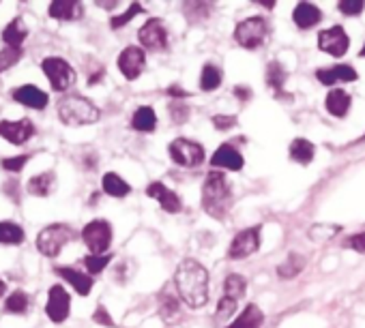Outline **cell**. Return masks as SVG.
Returning <instances> with one entry per match:
<instances>
[{"label":"cell","mask_w":365,"mask_h":328,"mask_svg":"<svg viewBox=\"0 0 365 328\" xmlns=\"http://www.w3.org/2000/svg\"><path fill=\"white\" fill-rule=\"evenodd\" d=\"M93 319H95L97 324H101V326H116V324H114V319H112V315L108 313V309H106L103 305H99V307L95 309Z\"/></svg>","instance_id":"bcb514c9"},{"label":"cell","mask_w":365,"mask_h":328,"mask_svg":"<svg viewBox=\"0 0 365 328\" xmlns=\"http://www.w3.org/2000/svg\"><path fill=\"white\" fill-rule=\"evenodd\" d=\"M35 135V125L29 118L20 120H0V137L14 146H22Z\"/></svg>","instance_id":"4fadbf2b"},{"label":"cell","mask_w":365,"mask_h":328,"mask_svg":"<svg viewBox=\"0 0 365 328\" xmlns=\"http://www.w3.org/2000/svg\"><path fill=\"white\" fill-rule=\"evenodd\" d=\"M350 95L346 92V90H341V88H335V90H331L329 95H327V99H324V107H327V112L329 114H333L335 118H344L346 114H348V110H350Z\"/></svg>","instance_id":"cb8c5ba5"},{"label":"cell","mask_w":365,"mask_h":328,"mask_svg":"<svg viewBox=\"0 0 365 328\" xmlns=\"http://www.w3.org/2000/svg\"><path fill=\"white\" fill-rule=\"evenodd\" d=\"M146 196L153 198V200H157L159 206H161L165 213H170V215H176V213L182 211L180 198H178L172 189H168L163 183H150V185L146 187Z\"/></svg>","instance_id":"e0dca14e"},{"label":"cell","mask_w":365,"mask_h":328,"mask_svg":"<svg viewBox=\"0 0 365 328\" xmlns=\"http://www.w3.org/2000/svg\"><path fill=\"white\" fill-rule=\"evenodd\" d=\"M118 3H99V7H103V9H114Z\"/></svg>","instance_id":"681fc988"},{"label":"cell","mask_w":365,"mask_h":328,"mask_svg":"<svg viewBox=\"0 0 365 328\" xmlns=\"http://www.w3.org/2000/svg\"><path fill=\"white\" fill-rule=\"evenodd\" d=\"M286 78H288V73H286V69H284L282 63H277V60L269 63V67H267V84L273 90H277V95H282V88L286 84Z\"/></svg>","instance_id":"1f68e13d"},{"label":"cell","mask_w":365,"mask_h":328,"mask_svg":"<svg viewBox=\"0 0 365 328\" xmlns=\"http://www.w3.org/2000/svg\"><path fill=\"white\" fill-rule=\"evenodd\" d=\"M48 16L58 22H76L84 16V5L78 0H54L48 7Z\"/></svg>","instance_id":"ac0fdd59"},{"label":"cell","mask_w":365,"mask_h":328,"mask_svg":"<svg viewBox=\"0 0 365 328\" xmlns=\"http://www.w3.org/2000/svg\"><path fill=\"white\" fill-rule=\"evenodd\" d=\"M46 313L54 324H63L71 313V296L63 285H52L48 292Z\"/></svg>","instance_id":"30bf717a"},{"label":"cell","mask_w":365,"mask_h":328,"mask_svg":"<svg viewBox=\"0 0 365 328\" xmlns=\"http://www.w3.org/2000/svg\"><path fill=\"white\" fill-rule=\"evenodd\" d=\"M29 35H31V31H29V26L24 24V20H22V18H16V20H11V22L5 26V31H3V41H5L7 48L22 50V46H24V41L29 39Z\"/></svg>","instance_id":"ffe728a7"},{"label":"cell","mask_w":365,"mask_h":328,"mask_svg":"<svg viewBox=\"0 0 365 328\" xmlns=\"http://www.w3.org/2000/svg\"><path fill=\"white\" fill-rule=\"evenodd\" d=\"M314 154H316V146L303 137H297L292 144H290V159L301 163V166H307V163L314 161Z\"/></svg>","instance_id":"4316f807"},{"label":"cell","mask_w":365,"mask_h":328,"mask_svg":"<svg viewBox=\"0 0 365 328\" xmlns=\"http://www.w3.org/2000/svg\"><path fill=\"white\" fill-rule=\"evenodd\" d=\"M211 166L213 168H224V170H232V172H239L243 170L245 166V159L243 154L232 146V144H222L213 157H211Z\"/></svg>","instance_id":"2e32d148"},{"label":"cell","mask_w":365,"mask_h":328,"mask_svg":"<svg viewBox=\"0 0 365 328\" xmlns=\"http://www.w3.org/2000/svg\"><path fill=\"white\" fill-rule=\"evenodd\" d=\"M26 189H29V194L35 196V198H48V196L56 189V174H54L52 170L37 174V176H33V179L26 183Z\"/></svg>","instance_id":"603a6c76"},{"label":"cell","mask_w":365,"mask_h":328,"mask_svg":"<svg viewBox=\"0 0 365 328\" xmlns=\"http://www.w3.org/2000/svg\"><path fill=\"white\" fill-rule=\"evenodd\" d=\"M58 118L63 125L69 127H82V125H93L101 118V110L86 97L82 95H67L58 101L56 105Z\"/></svg>","instance_id":"3957f363"},{"label":"cell","mask_w":365,"mask_h":328,"mask_svg":"<svg viewBox=\"0 0 365 328\" xmlns=\"http://www.w3.org/2000/svg\"><path fill=\"white\" fill-rule=\"evenodd\" d=\"M222 86V71L215 65H205L200 73V88L205 92H213Z\"/></svg>","instance_id":"d6a6232c"},{"label":"cell","mask_w":365,"mask_h":328,"mask_svg":"<svg viewBox=\"0 0 365 328\" xmlns=\"http://www.w3.org/2000/svg\"><path fill=\"white\" fill-rule=\"evenodd\" d=\"M41 71L48 78L52 90H56V92L69 90L76 84V80H78L76 69L65 58H61V56H48V58H43L41 60Z\"/></svg>","instance_id":"5b68a950"},{"label":"cell","mask_w":365,"mask_h":328,"mask_svg":"<svg viewBox=\"0 0 365 328\" xmlns=\"http://www.w3.org/2000/svg\"><path fill=\"white\" fill-rule=\"evenodd\" d=\"M245 290H247L245 277H241V275H228V277L224 279V296L239 300V298L245 296Z\"/></svg>","instance_id":"836d02e7"},{"label":"cell","mask_w":365,"mask_h":328,"mask_svg":"<svg viewBox=\"0 0 365 328\" xmlns=\"http://www.w3.org/2000/svg\"><path fill=\"white\" fill-rule=\"evenodd\" d=\"M337 9L346 16H359L365 9V3L363 0H341V3H337Z\"/></svg>","instance_id":"b9f144b4"},{"label":"cell","mask_w":365,"mask_h":328,"mask_svg":"<svg viewBox=\"0 0 365 328\" xmlns=\"http://www.w3.org/2000/svg\"><path fill=\"white\" fill-rule=\"evenodd\" d=\"M131 127H133L135 131H142V133L155 131V127H157V116H155L153 107H148V105L138 107V110L133 112V116H131Z\"/></svg>","instance_id":"484cf974"},{"label":"cell","mask_w":365,"mask_h":328,"mask_svg":"<svg viewBox=\"0 0 365 328\" xmlns=\"http://www.w3.org/2000/svg\"><path fill=\"white\" fill-rule=\"evenodd\" d=\"M54 273L61 279H65L80 296H88L91 294V290H93V277L88 273H80V270H76L71 266H56Z\"/></svg>","instance_id":"d6986e66"},{"label":"cell","mask_w":365,"mask_h":328,"mask_svg":"<svg viewBox=\"0 0 365 328\" xmlns=\"http://www.w3.org/2000/svg\"><path fill=\"white\" fill-rule=\"evenodd\" d=\"M80 236L88 247L91 255H106V251L112 245V226L106 219H95L84 226Z\"/></svg>","instance_id":"52a82bcc"},{"label":"cell","mask_w":365,"mask_h":328,"mask_svg":"<svg viewBox=\"0 0 365 328\" xmlns=\"http://www.w3.org/2000/svg\"><path fill=\"white\" fill-rule=\"evenodd\" d=\"M31 161V154H18V157H5V159H0V168H3L5 172H22L24 166Z\"/></svg>","instance_id":"8d00e7d4"},{"label":"cell","mask_w":365,"mask_h":328,"mask_svg":"<svg viewBox=\"0 0 365 328\" xmlns=\"http://www.w3.org/2000/svg\"><path fill=\"white\" fill-rule=\"evenodd\" d=\"M168 110H170L172 120L178 122V125H180V122H185V118L190 116V107H187L185 101H170Z\"/></svg>","instance_id":"60d3db41"},{"label":"cell","mask_w":365,"mask_h":328,"mask_svg":"<svg viewBox=\"0 0 365 328\" xmlns=\"http://www.w3.org/2000/svg\"><path fill=\"white\" fill-rule=\"evenodd\" d=\"M264 322V313L256 305H247L243 313L228 326V328H260Z\"/></svg>","instance_id":"d4e9b609"},{"label":"cell","mask_w":365,"mask_h":328,"mask_svg":"<svg viewBox=\"0 0 365 328\" xmlns=\"http://www.w3.org/2000/svg\"><path fill=\"white\" fill-rule=\"evenodd\" d=\"M316 78H318L320 84L333 86L335 82H354L356 80V71L350 65H335L331 69H318Z\"/></svg>","instance_id":"44dd1931"},{"label":"cell","mask_w":365,"mask_h":328,"mask_svg":"<svg viewBox=\"0 0 365 328\" xmlns=\"http://www.w3.org/2000/svg\"><path fill=\"white\" fill-rule=\"evenodd\" d=\"M213 125H215V129H220V131H228V129L237 127V116L217 114V116H213Z\"/></svg>","instance_id":"f6af8a7d"},{"label":"cell","mask_w":365,"mask_h":328,"mask_svg":"<svg viewBox=\"0 0 365 328\" xmlns=\"http://www.w3.org/2000/svg\"><path fill=\"white\" fill-rule=\"evenodd\" d=\"M292 20H294V24H297L301 31H307V28L316 26V24L322 20V14H320V9H318L316 5H312V3H299V5L294 7V11H292Z\"/></svg>","instance_id":"7402d4cb"},{"label":"cell","mask_w":365,"mask_h":328,"mask_svg":"<svg viewBox=\"0 0 365 328\" xmlns=\"http://www.w3.org/2000/svg\"><path fill=\"white\" fill-rule=\"evenodd\" d=\"M144 11V7L140 5V3H131L129 5V9L123 14V16H114L112 20H110V26L112 28H120V26H125V24H129L135 16H140Z\"/></svg>","instance_id":"f35d334b"},{"label":"cell","mask_w":365,"mask_h":328,"mask_svg":"<svg viewBox=\"0 0 365 328\" xmlns=\"http://www.w3.org/2000/svg\"><path fill=\"white\" fill-rule=\"evenodd\" d=\"M159 313H161V317L163 319H174V317H178V313H180V309H178V300L174 298V296H170V294H165L163 298H161V307H159Z\"/></svg>","instance_id":"ab89813d"},{"label":"cell","mask_w":365,"mask_h":328,"mask_svg":"<svg viewBox=\"0 0 365 328\" xmlns=\"http://www.w3.org/2000/svg\"><path fill=\"white\" fill-rule=\"evenodd\" d=\"M116 65H118V71H120L127 80H135V78L142 75V71H144V67H146V54H144L142 48L129 46V48H125V50L118 54Z\"/></svg>","instance_id":"5bb4252c"},{"label":"cell","mask_w":365,"mask_h":328,"mask_svg":"<svg viewBox=\"0 0 365 328\" xmlns=\"http://www.w3.org/2000/svg\"><path fill=\"white\" fill-rule=\"evenodd\" d=\"M31 296L24 290H16L7 296L5 300V313H14V315H24L31 309Z\"/></svg>","instance_id":"f546056e"},{"label":"cell","mask_w":365,"mask_h":328,"mask_svg":"<svg viewBox=\"0 0 365 328\" xmlns=\"http://www.w3.org/2000/svg\"><path fill=\"white\" fill-rule=\"evenodd\" d=\"M11 97H14L16 103L24 105V107H31V110H46L48 103H50L48 92H43L35 84H22V86H18L11 92Z\"/></svg>","instance_id":"9a60e30c"},{"label":"cell","mask_w":365,"mask_h":328,"mask_svg":"<svg viewBox=\"0 0 365 328\" xmlns=\"http://www.w3.org/2000/svg\"><path fill=\"white\" fill-rule=\"evenodd\" d=\"M138 41L142 48L146 50H155V52H165L168 50V31L165 24L157 18H150L138 33Z\"/></svg>","instance_id":"9c48e42d"},{"label":"cell","mask_w":365,"mask_h":328,"mask_svg":"<svg viewBox=\"0 0 365 328\" xmlns=\"http://www.w3.org/2000/svg\"><path fill=\"white\" fill-rule=\"evenodd\" d=\"M110 262H112V255H108V253L106 255H86L84 258V266H86V270H88L91 277L103 273Z\"/></svg>","instance_id":"74e56055"},{"label":"cell","mask_w":365,"mask_h":328,"mask_svg":"<svg viewBox=\"0 0 365 328\" xmlns=\"http://www.w3.org/2000/svg\"><path fill=\"white\" fill-rule=\"evenodd\" d=\"M267 35H269V24H267V20L260 18V16H254V18L243 20V22L237 26V31H235L237 43H239L241 48H245V50H256V48H260V46L264 43Z\"/></svg>","instance_id":"8992f818"},{"label":"cell","mask_w":365,"mask_h":328,"mask_svg":"<svg viewBox=\"0 0 365 328\" xmlns=\"http://www.w3.org/2000/svg\"><path fill=\"white\" fill-rule=\"evenodd\" d=\"M339 226H314L309 230V236L314 240H322V238H331V234H337Z\"/></svg>","instance_id":"7bdbcfd3"},{"label":"cell","mask_w":365,"mask_h":328,"mask_svg":"<svg viewBox=\"0 0 365 328\" xmlns=\"http://www.w3.org/2000/svg\"><path fill=\"white\" fill-rule=\"evenodd\" d=\"M101 187H103V191H106L108 196H112V198H125V196L131 194L129 183L123 181V179H120L118 174H114V172H108V174L101 179Z\"/></svg>","instance_id":"83f0119b"},{"label":"cell","mask_w":365,"mask_h":328,"mask_svg":"<svg viewBox=\"0 0 365 328\" xmlns=\"http://www.w3.org/2000/svg\"><path fill=\"white\" fill-rule=\"evenodd\" d=\"M303 266H305V258H303V255H299V253H288V258L277 266V275H279L282 279H292V277H297V275L303 270Z\"/></svg>","instance_id":"4dcf8cb0"},{"label":"cell","mask_w":365,"mask_h":328,"mask_svg":"<svg viewBox=\"0 0 365 328\" xmlns=\"http://www.w3.org/2000/svg\"><path fill=\"white\" fill-rule=\"evenodd\" d=\"M260 249V228H247L243 232H239L228 249V258L230 260H245L252 253H256Z\"/></svg>","instance_id":"8fae6325"},{"label":"cell","mask_w":365,"mask_h":328,"mask_svg":"<svg viewBox=\"0 0 365 328\" xmlns=\"http://www.w3.org/2000/svg\"><path fill=\"white\" fill-rule=\"evenodd\" d=\"M73 230L67 223H50L37 234V249L46 258H58V253L73 240Z\"/></svg>","instance_id":"277c9868"},{"label":"cell","mask_w":365,"mask_h":328,"mask_svg":"<svg viewBox=\"0 0 365 328\" xmlns=\"http://www.w3.org/2000/svg\"><path fill=\"white\" fill-rule=\"evenodd\" d=\"M168 95L172 97V101H182V99H185V97H190V92L187 90H182L178 84H174V86H170L168 88Z\"/></svg>","instance_id":"7dc6e473"},{"label":"cell","mask_w":365,"mask_h":328,"mask_svg":"<svg viewBox=\"0 0 365 328\" xmlns=\"http://www.w3.org/2000/svg\"><path fill=\"white\" fill-rule=\"evenodd\" d=\"M22 50H14V48H5L0 50V73H5L9 69H14L20 60H22Z\"/></svg>","instance_id":"e575fe53"},{"label":"cell","mask_w":365,"mask_h":328,"mask_svg":"<svg viewBox=\"0 0 365 328\" xmlns=\"http://www.w3.org/2000/svg\"><path fill=\"white\" fill-rule=\"evenodd\" d=\"M359 56H361V58H365V46H363V50L359 52Z\"/></svg>","instance_id":"816d5d0a"},{"label":"cell","mask_w":365,"mask_h":328,"mask_svg":"<svg viewBox=\"0 0 365 328\" xmlns=\"http://www.w3.org/2000/svg\"><path fill=\"white\" fill-rule=\"evenodd\" d=\"M344 247L354 249L356 253H365V232H361V234H352L348 240H344Z\"/></svg>","instance_id":"ee69618b"},{"label":"cell","mask_w":365,"mask_h":328,"mask_svg":"<svg viewBox=\"0 0 365 328\" xmlns=\"http://www.w3.org/2000/svg\"><path fill=\"white\" fill-rule=\"evenodd\" d=\"M26 238L24 230L14 223V221H0V245H9V247H18L22 245Z\"/></svg>","instance_id":"f1b7e54d"},{"label":"cell","mask_w":365,"mask_h":328,"mask_svg":"<svg viewBox=\"0 0 365 328\" xmlns=\"http://www.w3.org/2000/svg\"><path fill=\"white\" fill-rule=\"evenodd\" d=\"M237 305H239V300H235V298H228V296H222V298H220V302H217L215 319H217V322H228V319L235 315V311H237Z\"/></svg>","instance_id":"d590c367"},{"label":"cell","mask_w":365,"mask_h":328,"mask_svg":"<svg viewBox=\"0 0 365 328\" xmlns=\"http://www.w3.org/2000/svg\"><path fill=\"white\" fill-rule=\"evenodd\" d=\"M235 95H237L241 101H250V99H252V90H250L247 86H237V88H235Z\"/></svg>","instance_id":"c3c4849f"},{"label":"cell","mask_w":365,"mask_h":328,"mask_svg":"<svg viewBox=\"0 0 365 328\" xmlns=\"http://www.w3.org/2000/svg\"><path fill=\"white\" fill-rule=\"evenodd\" d=\"M318 48L324 54L339 58V56H344L348 52L350 39H348V35H346V31L341 26H331V28H327V31H322L318 35Z\"/></svg>","instance_id":"7c38bea8"},{"label":"cell","mask_w":365,"mask_h":328,"mask_svg":"<svg viewBox=\"0 0 365 328\" xmlns=\"http://www.w3.org/2000/svg\"><path fill=\"white\" fill-rule=\"evenodd\" d=\"M209 283H211L209 270L192 258L182 260L174 273L176 292H178L180 300L192 309H200L209 302V296H211Z\"/></svg>","instance_id":"6da1fadb"},{"label":"cell","mask_w":365,"mask_h":328,"mask_svg":"<svg viewBox=\"0 0 365 328\" xmlns=\"http://www.w3.org/2000/svg\"><path fill=\"white\" fill-rule=\"evenodd\" d=\"M202 208L213 219H226L232 208V187L222 172H209L202 183Z\"/></svg>","instance_id":"7a4b0ae2"},{"label":"cell","mask_w":365,"mask_h":328,"mask_svg":"<svg viewBox=\"0 0 365 328\" xmlns=\"http://www.w3.org/2000/svg\"><path fill=\"white\" fill-rule=\"evenodd\" d=\"M5 292H7V283L0 279V296H5Z\"/></svg>","instance_id":"f907efd6"},{"label":"cell","mask_w":365,"mask_h":328,"mask_svg":"<svg viewBox=\"0 0 365 328\" xmlns=\"http://www.w3.org/2000/svg\"><path fill=\"white\" fill-rule=\"evenodd\" d=\"M170 159L180 168H198L200 163L205 161V148L198 142L178 137L168 146Z\"/></svg>","instance_id":"ba28073f"}]
</instances>
